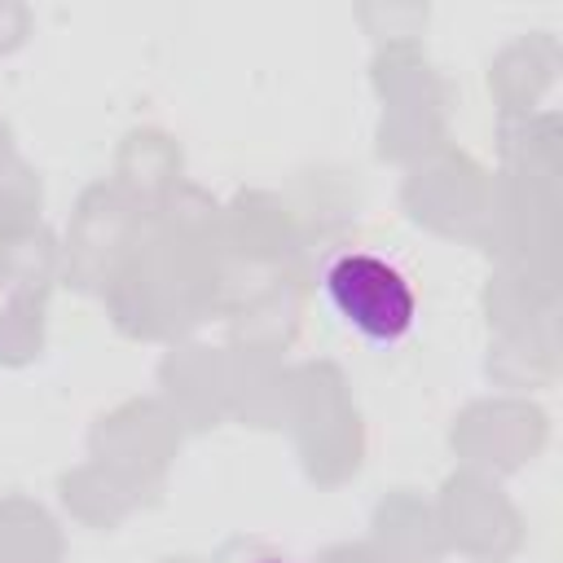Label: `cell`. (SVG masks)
I'll use <instances>...</instances> for the list:
<instances>
[{"label": "cell", "instance_id": "cell-1", "mask_svg": "<svg viewBox=\"0 0 563 563\" xmlns=\"http://www.w3.org/2000/svg\"><path fill=\"white\" fill-rule=\"evenodd\" d=\"M321 282H325V299L339 312V321L352 325L365 343L391 347L413 330L418 295L391 260L374 251H343L330 260Z\"/></svg>", "mask_w": 563, "mask_h": 563}, {"label": "cell", "instance_id": "cell-2", "mask_svg": "<svg viewBox=\"0 0 563 563\" xmlns=\"http://www.w3.org/2000/svg\"><path fill=\"white\" fill-rule=\"evenodd\" d=\"M260 563H290V559H260Z\"/></svg>", "mask_w": 563, "mask_h": 563}]
</instances>
